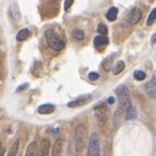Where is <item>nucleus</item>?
Returning a JSON list of instances; mask_svg holds the SVG:
<instances>
[{"mask_svg": "<svg viewBox=\"0 0 156 156\" xmlns=\"http://www.w3.org/2000/svg\"><path fill=\"white\" fill-rule=\"evenodd\" d=\"M45 37H46L47 44L50 48H52L56 51H60L61 49H63L65 47V42L63 39L61 38L59 34L56 33L55 30L48 29L45 33Z\"/></svg>", "mask_w": 156, "mask_h": 156, "instance_id": "f257e3e1", "label": "nucleus"}, {"mask_svg": "<svg viewBox=\"0 0 156 156\" xmlns=\"http://www.w3.org/2000/svg\"><path fill=\"white\" fill-rule=\"evenodd\" d=\"M86 126L81 123L76 126L74 130V147L76 153H81L85 147V139H86Z\"/></svg>", "mask_w": 156, "mask_h": 156, "instance_id": "f03ea898", "label": "nucleus"}, {"mask_svg": "<svg viewBox=\"0 0 156 156\" xmlns=\"http://www.w3.org/2000/svg\"><path fill=\"white\" fill-rule=\"evenodd\" d=\"M116 94L118 96V101H119V107L122 110H129L132 108L131 106V97H130V92L128 90L127 86L120 85L116 90Z\"/></svg>", "mask_w": 156, "mask_h": 156, "instance_id": "7ed1b4c3", "label": "nucleus"}, {"mask_svg": "<svg viewBox=\"0 0 156 156\" xmlns=\"http://www.w3.org/2000/svg\"><path fill=\"white\" fill-rule=\"evenodd\" d=\"M87 156H101V142L96 133H92L90 136Z\"/></svg>", "mask_w": 156, "mask_h": 156, "instance_id": "20e7f679", "label": "nucleus"}, {"mask_svg": "<svg viewBox=\"0 0 156 156\" xmlns=\"http://www.w3.org/2000/svg\"><path fill=\"white\" fill-rule=\"evenodd\" d=\"M94 112H95V116L97 118L98 125L101 127H104L107 122V118H108V110H107L106 105L99 103L94 107Z\"/></svg>", "mask_w": 156, "mask_h": 156, "instance_id": "39448f33", "label": "nucleus"}, {"mask_svg": "<svg viewBox=\"0 0 156 156\" xmlns=\"http://www.w3.org/2000/svg\"><path fill=\"white\" fill-rule=\"evenodd\" d=\"M145 93L150 98H156V76H153L144 86Z\"/></svg>", "mask_w": 156, "mask_h": 156, "instance_id": "423d86ee", "label": "nucleus"}, {"mask_svg": "<svg viewBox=\"0 0 156 156\" xmlns=\"http://www.w3.org/2000/svg\"><path fill=\"white\" fill-rule=\"evenodd\" d=\"M49 151H50V142L47 139H44V140H42L41 144H39L36 156H48L49 155Z\"/></svg>", "mask_w": 156, "mask_h": 156, "instance_id": "0eeeda50", "label": "nucleus"}, {"mask_svg": "<svg viewBox=\"0 0 156 156\" xmlns=\"http://www.w3.org/2000/svg\"><path fill=\"white\" fill-rule=\"evenodd\" d=\"M9 16L12 19L13 21L19 22L21 20V12H20V9H19V5L16 2H13L9 7Z\"/></svg>", "mask_w": 156, "mask_h": 156, "instance_id": "6e6552de", "label": "nucleus"}, {"mask_svg": "<svg viewBox=\"0 0 156 156\" xmlns=\"http://www.w3.org/2000/svg\"><path fill=\"white\" fill-rule=\"evenodd\" d=\"M62 146H63L62 138L56 139L55 142H54V144H52V147H51V156H60L61 155Z\"/></svg>", "mask_w": 156, "mask_h": 156, "instance_id": "1a4fd4ad", "label": "nucleus"}, {"mask_svg": "<svg viewBox=\"0 0 156 156\" xmlns=\"http://www.w3.org/2000/svg\"><path fill=\"white\" fill-rule=\"evenodd\" d=\"M90 99H91V95H82V96H80L79 98H76V99H74V101H70V103L68 104V107L73 108V107L82 106V105L86 104V103H89Z\"/></svg>", "mask_w": 156, "mask_h": 156, "instance_id": "9d476101", "label": "nucleus"}, {"mask_svg": "<svg viewBox=\"0 0 156 156\" xmlns=\"http://www.w3.org/2000/svg\"><path fill=\"white\" fill-rule=\"evenodd\" d=\"M141 18H142V12H141L140 9H139V8H133L132 10H131L130 14H129V18H128V20H129L130 24L134 25V24H136L139 21H140Z\"/></svg>", "mask_w": 156, "mask_h": 156, "instance_id": "9b49d317", "label": "nucleus"}, {"mask_svg": "<svg viewBox=\"0 0 156 156\" xmlns=\"http://www.w3.org/2000/svg\"><path fill=\"white\" fill-rule=\"evenodd\" d=\"M109 43V39L107 38L105 35H101V36H96L94 38V46L96 47V48H104L108 45Z\"/></svg>", "mask_w": 156, "mask_h": 156, "instance_id": "f8f14e48", "label": "nucleus"}, {"mask_svg": "<svg viewBox=\"0 0 156 156\" xmlns=\"http://www.w3.org/2000/svg\"><path fill=\"white\" fill-rule=\"evenodd\" d=\"M116 57V54H112V55H109L107 58H105V60L103 61V69H104L106 72L112 70V63H114V59Z\"/></svg>", "mask_w": 156, "mask_h": 156, "instance_id": "ddd939ff", "label": "nucleus"}, {"mask_svg": "<svg viewBox=\"0 0 156 156\" xmlns=\"http://www.w3.org/2000/svg\"><path fill=\"white\" fill-rule=\"evenodd\" d=\"M54 110H55V106H54V105L44 104V105H42V106L38 107L37 112L42 115H49V114H51V112H54Z\"/></svg>", "mask_w": 156, "mask_h": 156, "instance_id": "4468645a", "label": "nucleus"}, {"mask_svg": "<svg viewBox=\"0 0 156 156\" xmlns=\"http://www.w3.org/2000/svg\"><path fill=\"white\" fill-rule=\"evenodd\" d=\"M36 154H37V143L35 141H33V142H31L29 144L24 156H36Z\"/></svg>", "mask_w": 156, "mask_h": 156, "instance_id": "2eb2a0df", "label": "nucleus"}, {"mask_svg": "<svg viewBox=\"0 0 156 156\" xmlns=\"http://www.w3.org/2000/svg\"><path fill=\"white\" fill-rule=\"evenodd\" d=\"M118 16V9L116 7H112L109 10L107 11L106 13V18L108 21L112 22V21H116V19Z\"/></svg>", "mask_w": 156, "mask_h": 156, "instance_id": "dca6fc26", "label": "nucleus"}, {"mask_svg": "<svg viewBox=\"0 0 156 156\" xmlns=\"http://www.w3.org/2000/svg\"><path fill=\"white\" fill-rule=\"evenodd\" d=\"M30 35H31V32L27 29H23L19 32L18 35H16V41H18V42H23V41L29 38Z\"/></svg>", "mask_w": 156, "mask_h": 156, "instance_id": "f3484780", "label": "nucleus"}, {"mask_svg": "<svg viewBox=\"0 0 156 156\" xmlns=\"http://www.w3.org/2000/svg\"><path fill=\"white\" fill-rule=\"evenodd\" d=\"M123 69H125V62L120 60V61H118V62L114 66V68H112V73H114L115 76H117L120 72H122Z\"/></svg>", "mask_w": 156, "mask_h": 156, "instance_id": "a211bd4d", "label": "nucleus"}, {"mask_svg": "<svg viewBox=\"0 0 156 156\" xmlns=\"http://www.w3.org/2000/svg\"><path fill=\"white\" fill-rule=\"evenodd\" d=\"M72 37L76 39V41H83L84 37H85V34H84V32L82 31V30L76 29V30H73V32H72Z\"/></svg>", "mask_w": 156, "mask_h": 156, "instance_id": "6ab92c4d", "label": "nucleus"}, {"mask_svg": "<svg viewBox=\"0 0 156 156\" xmlns=\"http://www.w3.org/2000/svg\"><path fill=\"white\" fill-rule=\"evenodd\" d=\"M19 153V140H16L14 143L12 144V146L10 147L9 152L7 153V156H16Z\"/></svg>", "mask_w": 156, "mask_h": 156, "instance_id": "aec40b11", "label": "nucleus"}, {"mask_svg": "<svg viewBox=\"0 0 156 156\" xmlns=\"http://www.w3.org/2000/svg\"><path fill=\"white\" fill-rule=\"evenodd\" d=\"M122 112H123V110L119 107V109H118L117 112H115L114 119H112V122H114L115 127H117L118 123H120V120H121V117H122Z\"/></svg>", "mask_w": 156, "mask_h": 156, "instance_id": "412c9836", "label": "nucleus"}, {"mask_svg": "<svg viewBox=\"0 0 156 156\" xmlns=\"http://www.w3.org/2000/svg\"><path fill=\"white\" fill-rule=\"evenodd\" d=\"M155 20H156V8H154L153 10L151 11V13H150V16H148L146 24H147V25H152V24L155 22Z\"/></svg>", "mask_w": 156, "mask_h": 156, "instance_id": "4be33fe9", "label": "nucleus"}, {"mask_svg": "<svg viewBox=\"0 0 156 156\" xmlns=\"http://www.w3.org/2000/svg\"><path fill=\"white\" fill-rule=\"evenodd\" d=\"M133 76H134L135 80H138V81H142L145 79L146 74L144 71H141V70H136L134 72V74H133Z\"/></svg>", "mask_w": 156, "mask_h": 156, "instance_id": "5701e85b", "label": "nucleus"}, {"mask_svg": "<svg viewBox=\"0 0 156 156\" xmlns=\"http://www.w3.org/2000/svg\"><path fill=\"white\" fill-rule=\"evenodd\" d=\"M97 32H98L101 35H105L106 36L107 33H108V30H107V26L104 23H99L97 26Z\"/></svg>", "mask_w": 156, "mask_h": 156, "instance_id": "b1692460", "label": "nucleus"}, {"mask_svg": "<svg viewBox=\"0 0 156 156\" xmlns=\"http://www.w3.org/2000/svg\"><path fill=\"white\" fill-rule=\"evenodd\" d=\"M136 118V112H135L134 108H130V109L128 110L127 112V116H126V119L127 120H132Z\"/></svg>", "mask_w": 156, "mask_h": 156, "instance_id": "393cba45", "label": "nucleus"}, {"mask_svg": "<svg viewBox=\"0 0 156 156\" xmlns=\"http://www.w3.org/2000/svg\"><path fill=\"white\" fill-rule=\"evenodd\" d=\"M89 79L91 81H96V80H98V79H99V74L97 72H91L89 74Z\"/></svg>", "mask_w": 156, "mask_h": 156, "instance_id": "a878e982", "label": "nucleus"}, {"mask_svg": "<svg viewBox=\"0 0 156 156\" xmlns=\"http://www.w3.org/2000/svg\"><path fill=\"white\" fill-rule=\"evenodd\" d=\"M73 1H74V0H66L65 1V10H68V9L70 8L71 5H72Z\"/></svg>", "mask_w": 156, "mask_h": 156, "instance_id": "bb28decb", "label": "nucleus"}, {"mask_svg": "<svg viewBox=\"0 0 156 156\" xmlns=\"http://www.w3.org/2000/svg\"><path fill=\"white\" fill-rule=\"evenodd\" d=\"M29 86V84L27 83H25V84H22V85H20L18 87V90H16V92H20V91H22V90H24V89H26Z\"/></svg>", "mask_w": 156, "mask_h": 156, "instance_id": "cd10ccee", "label": "nucleus"}, {"mask_svg": "<svg viewBox=\"0 0 156 156\" xmlns=\"http://www.w3.org/2000/svg\"><path fill=\"white\" fill-rule=\"evenodd\" d=\"M151 42L153 43V44H156V32L153 34V36H152V38H151Z\"/></svg>", "mask_w": 156, "mask_h": 156, "instance_id": "c85d7f7f", "label": "nucleus"}, {"mask_svg": "<svg viewBox=\"0 0 156 156\" xmlns=\"http://www.w3.org/2000/svg\"><path fill=\"white\" fill-rule=\"evenodd\" d=\"M107 101H108V104H114V103H115V98L112 96V97H108Z\"/></svg>", "mask_w": 156, "mask_h": 156, "instance_id": "c756f323", "label": "nucleus"}]
</instances>
